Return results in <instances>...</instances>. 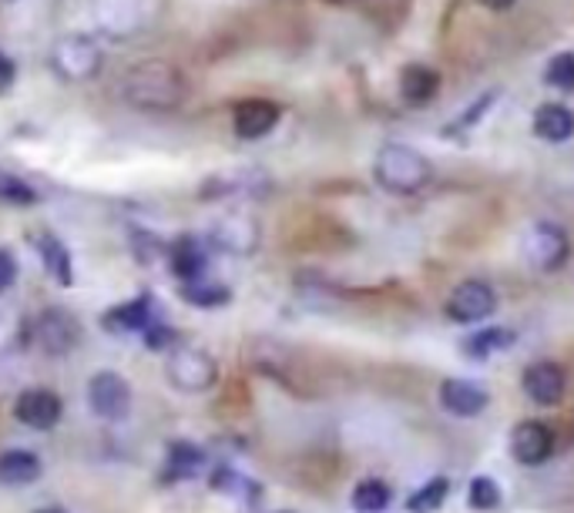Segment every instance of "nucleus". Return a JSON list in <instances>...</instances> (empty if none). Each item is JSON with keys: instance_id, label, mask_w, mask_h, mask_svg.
<instances>
[{"instance_id": "24", "label": "nucleus", "mask_w": 574, "mask_h": 513, "mask_svg": "<svg viewBox=\"0 0 574 513\" xmlns=\"http://www.w3.org/2000/svg\"><path fill=\"white\" fill-rule=\"evenodd\" d=\"M447 493H450V483L444 477H434V480H427L414 496L406 500V510L410 513H434V510L444 506Z\"/></svg>"}, {"instance_id": "16", "label": "nucleus", "mask_w": 574, "mask_h": 513, "mask_svg": "<svg viewBox=\"0 0 574 513\" xmlns=\"http://www.w3.org/2000/svg\"><path fill=\"white\" fill-rule=\"evenodd\" d=\"M151 296H138L128 299L121 306H115L111 312L102 316V325L115 335H131V332H145L151 325Z\"/></svg>"}, {"instance_id": "19", "label": "nucleus", "mask_w": 574, "mask_h": 513, "mask_svg": "<svg viewBox=\"0 0 574 513\" xmlns=\"http://www.w3.org/2000/svg\"><path fill=\"white\" fill-rule=\"evenodd\" d=\"M534 135L551 145L567 141L574 135V111L564 105H541L534 115Z\"/></svg>"}, {"instance_id": "17", "label": "nucleus", "mask_w": 574, "mask_h": 513, "mask_svg": "<svg viewBox=\"0 0 574 513\" xmlns=\"http://www.w3.org/2000/svg\"><path fill=\"white\" fill-rule=\"evenodd\" d=\"M440 88V77L427 64H406L400 71V95L406 105H427Z\"/></svg>"}, {"instance_id": "4", "label": "nucleus", "mask_w": 574, "mask_h": 513, "mask_svg": "<svg viewBox=\"0 0 574 513\" xmlns=\"http://www.w3.org/2000/svg\"><path fill=\"white\" fill-rule=\"evenodd\" d=\"M102 47L98 41L85 38V34H67L54 44L51 51V64L64 81H92L102 71Z\"/></svg>"}, {"instance_id": "1", "label": "nucleus", "mask_w": 574, "mask_h": 513, "mask_svg": "<svg viewBox=\"0 0 574 513\" xmlns=\"http://www.w3.org/2000/svg\"><path fill=\"white\" fill-rule=\"evenodd\" d=\"M434 175V168L431 161L414 151V148H406V145H383L376 151V161H373V179L383 192H393V195H417L421 189H427Z\"/></svg>"}, {"instance_id": "5", "label": "nucleus", "mask_w": 574, "mask_h": 513, "mask_svg": "<svg viewBox=\"0 0 574 513\" xmlns=\"http://www.w3.org/2000/svg\"><path fill=\"white\" fill-rule=\"evenodd\" d=\"M521 248H524V259L538 272H557L571 255V242H567V235L557 222H534L528 228Z\"/></svg>"}, {"instance_id": "9", "label": "nucleus", "mask_w": 574, "mask_h": 513, "mask_svg": "<svg viewBox=\"0 0 574 513\" xmlns=\"http://www.w3.org/2000/svg\"><path fill=\"white\" fill-rule=\"evenodd\" d=\"M34 342H38V350L47 353V356H67L74 350V342H77V322L67 312L51 309V312L38 316Z\"/></svg>"}, {"instance_id": "32", "label": "nucleus", "mask_w": 574, "mask_h": 513, "mask_svg": "<svg viewBox=\"0 0 574 513\" xmlns=\"http://www.w3.org/2000/svg\"><path fill=\"white\" fill-rule=\"evenodd\" d=\"M14 84V61L8 54H0V92H8Z\"/></svg>"}, {"instance_id": "8", "label": "nucleus", "mask_w": 574, "mask_h": 513, "mask_svg": "<svg viewBox=\"0 0 574 513\" xmlns=\"http://www.w3.org/2000/svg\"><path fill=\"white\" fill-rule=\"evenodd\" d=\"M554 453V437L544 423L538 419H524L514 426V434H511V457L521 463V467H541L548 463Z\"/></svg>"}, {"instance_id": "33", "label": "nucleus", "mask_w": 574, "mask_h": 513, "mask_svg": "<svg viewBox=\"0 0 574 513\" xmlns=\"http://www.w3.org/2000/svg\"><path fill=\"white\" fill-rule=\"evenodd\" d=\"M480 4L490 8V11H508V8L514 4V0H480Z\"/></svg>"}, {"instance_id": "7", "label": "nucleus", "mask_w": 574, "mask_h": 513, "mask_svg": "<svg viewBox=\"0 0 574 513\" xmlns=\"http://www.w3.org/2000/svg\"><path fill=\"white\" fill-rule=\"evenodd\" d=\"M495 306H498V292L490 289L487 282H480V279H467V282H460L450 296H447V316L454 319V322H460V325H470V322H480V319H487L490 312H495Z\"/></svg>"}, {"instance_id": "6", "label": "nucleus", "mask_w": 574, "mask_h": 513, "mask_svg": "<svg viewBox=\"0 0 574 513\" xmlns=\"http://www.w3.org/2000/svg\"><path fill=\"white\" fill-rule=\"evenodd\" d=\"M88 403H92L95 416H102V419H125L131 409V386L121 373L102 370L88 383Z\"/></svg>"}, {"instance_id": "29", "label": "nucleus", "mask_w": 574, "mask_h": 513, "mask_svg": "<svg viewBox=\"0 0 574 513\" xmlns=\"http://www.w3.org/2000/svg\"><path fill=\"white\" fill-rule=\"evenodd\" d=\"M467 503L474 510H495V506H501V487L490 477H477L467 490Z\"/></svg>"}, {"instance_id": "18", "label": "nucleus", "mask_w": 574, "mask_h": 513, "mask_svg": "<svg viewBox=\"0 0 574 513\" xmlns=\"http://www.w3.org/2000/svg\"><path fill=\"white\" fill-rule=\"evenodd\" d=\"M44 473L41 457L31 450H8L0 453V483L4 487H28Z\"/></svg>"}, {"instance_id": "14", "label": "nucleus", "mask_w": 574, "mask_h": 513, "mask_svg": "<svg viewBox=\"0 0 574 513\" xmlns=\"http://www.w3.org/2000/svg\"><path fill=\"white\" fill-rule=\"evenodd\" d=\"M440 403H444L447 413L467 419V416H480V413L487 409L490 396H487V389H483L480 383H474V380H457V376H454V380H444V386H440Z\"/></svg>"}, {"instance_id": "13", "label": "nucleus", "mask_w": 574, "mask_h": 513, "mask_svg": "<svg viewBox=\"0 0 574 513\" xmlns=\"http://www.w3.org/2000/svg\"><path fill=\"white\" fill-rule=\"evenodd\" d=\"M279 105L276 101H263V98H253V101H242L235 108V118H232V128L242 141H259L266 138L276 125H279Z\"/></svg>"}, {"instance_id": "2", "label": "nucleus", "mask_w": 574, "mask_h": 513, "mask_svg": "<svg viewBox=\"0 0 574 513\" xmlns=\"http://www.w3.org/2000/svg\"><path fill=\"white\" fill-rule=\"evenodd\" d=\"M185 81L176 67L148 61L125 77V98L141 111H169L182 101Z\"/></svg>"}, {"instance_id": "11", "label": "nucleus", "mask_w": 574, "mask_h": 513, "mask_svg": "<svg viewBox=\"0 0 574 513\" xmlns=\"http://www.w3.org/2000/svg\"><path fill=\"white\" fill-rule=\"evenodd\" d=\"M209 242L228 255H253L259 245V225L249 215H225L212 225Z\"/></svg>"}, {"instance_id": "22", "label": "nucleus", "mask_w": 574, "mask_h": 513, "mask_svg": "<svg viewBox=\"0 0 574 513\" xmlns=\"http://www.w3.org/2000/svg\"><path fill=\"white\" fill-rule=\"evenodd\" d=\"M511 342H514V332L504 329V325H498V329H480L470 339H464V353L474 356V360H487V356L508 350Z\"/></svg>"}, {"instance_id": "25", "label": "nucleus", "mask_w": 574, "mask_h": 513, "mask_svg": "<svg viewBox=\"0 0 574 513\" xmlns=\"http://www.w3.org/2000/svg\"><path fill=\"white\" fill-rule=\"evenodd\" d=\"M390 496L393 493H390V487L383 480H363L353 490V506L360 513H383L390 506Z\"/></svg>"}, {"instance_id": "26", "label": "nucleus", "mask_w": 574, "mask_h": 513, "mask_svg": "<svg viewBox=\"0 0 574 513\" xmlns=\"http://www.w3.org/2000/svg\"><path fill=\"white\" fill-rule=\"evenodd\" d=\"M0 202H8V205H38V192L18 179L14 171H0Z\"/></svg>"}, {"instance_id": "27", "label": "nucleus", "mask_w": 574, "mask_h": 513, "mask_svg": "<svg viewBox=\"0 0 574 513\" xmlns=\"http://www.w3.org/2000/svg\"><path fill=\"white\" fill-rule=\"evenodd\" d=\"M544 81L557 92H574V54H554L544 67Z\"/></svg>"}, {"instance_id": "28", "label": "nucleus", "mask_w": 574, "mask_h": 513, "mask_svg": "<svg viewBox=\"0 0 574 513\" xmlns=\"http://www.w3.org/2000/svg\"><path fill=\"white\" fill-rule=\"evenodd\" d=\"M212 487L215 490H222V493H228V496H235V500H256L259 496V487L253 483V480H245L242 473H235V470H219L215 477H212Z\"/></svg>"}, {"instance_id": "31", "label": "nucleus", "mask_w": 574, "mask_h": 513, "mask_svg": "<svg viewBox=\"0 0 574 513\" xmlns=\"http://www.w3.org/2000/svg\"><path fill=\"white\" fill-rule=\"evenodd\" d=\"M18 282V259L11 248H0V292H8Z\"/></svg>"}, {"instance_id": "34", "label": "nucleus", "mask_w": 574, "mask_h": 513, "mask_svg": "<svg viewBox=\"0 0 574 513\" xmlns=\"http://www.w3.org/2000/svg\"><path fill=\"white\" fill-rule=\"evenodd\" d=\"M34 513H67V510H61V506H41V510H34Z\"/></svg>"}, {"instance_id": "10", "label": "nucleus", "mask_w": 574, "mask_h": 513, "mask_svg": "<svg viewBox=\"0 0 574 513\" xmlns=\"http://www.w3.org/2000/svg\"><path fill=\"white\" fill-rule=\"evenodd\" d=\"M61 413H64V403L51 389H28L14 403V416L28 430H54L61 423Z\"/></svg>"}, {"instance_id": "23", "label": "nucleus", "mask_w": 574, "mask_h": 513, "mask_svg": "<svg viewBox=\"0 0 574 513\" xmlns=\"http://www.w3.org/2000/svg\"><path fill=\"white\" fill-rule=\"evenodd\" d=\"M182 296H185L192 306H199V309H219V306H225V302L232 299V292H228L222 282H209V279H192V282H185V286H182Z\"/></svg>"}, {"instance_id": "12", "label": "nucleus", "mask_w": 574, "mask_h": 513, "mask_svg": "<svg viewBox=\"0 0 574 513\" xmlns=\"http://www.w3.org/2000/svg\"><path fill=\"white\" fill-rule=\"evenodd\" d=\"M521 386H524V393L538 406H557L564 399V393H567V376H564V370L557 363L541 360V363H534V366L524 370Z\"/></svg>"}, {"instance_id": "3", "label": "nucleus", "mask_w": 574, "mask_h": 513, "mask_svg": "<svg viewBox=\"0 0 574 513\" xmlns=\"http://www.w3.org/2000/svg\"><path fill=\"white\" fill-rule=\"evenodd\" d=\"M169 383L182 393H205L219 383L215 360L199 346H176L166 360Z\"/></svg>"}, {"instance_id": "15", "label": "nucleus", "mask_w": 574, "mask_h": 513, "mask_svg": "<svg viewBox=\"0 0 574 513\" xmlns=\"http://www.w3.org/2000/svg\"><path fill=\"white\" fill-rule=\"evenodd\" d=\"M205 263H209V252L195 235H179L169 248V266L182 282L202 279L205 276Z\"/></svg>"}, {"instance_id": "35", "label": "nucleus", "mask_w": 574, "mask_h": 513, "mask_svg": "<svg viewBox=\"0 0 574 513\" xmlns=\"http://www.w3.org/2000/svg\"><path fill=\"white\" fill-rule=\"evenodd\" d=\"M279 513H289V510H279Z\"/></svg>"}, {"instance_id": "20", "label": "nucleus", "mask_w": 574, "mask_h": 513, "mask_svg": "<svg viewBox=\"0 0 574 513\" xmlns=\"http://www.w3.org/2000/svg\"><path fill=\"white\" fill-rule=\"evenodd\" d=\"M202 467H205L202 447H195V443H189V440H176V443L169 447L166 480H169V483H176V480H192V477L202 473Z\"/></svg>"}, {"instance_id": "30", "label": "nucleus", "mask_w": 574, "mask_h": 513, "mask_svg": "<svg viewBox=\"0 0 574 513\" xmlns=\"http://www.w3.org/2000/svg\"><path fill=\"white\" fill-rule=\"evenodd\" d=\"M141 335H145V342H148V350H169L172 342L179 339V332H176L172 325H161V322H151Z\"/></svg>"}, {"instance_id": "21", "label": "nucleus", "mask_w": 574, "mask_h": 513, "mask_svg": "<svg viewBox=\"0 0 574 513\" xmlns=\"http://www.w3.org/2000/svg\"><path fill=\"white\" fill-rule=\"evenodd\" d=\"M38 252H41V263H44L47 276L57 279L61 286H71L74 272H71V252L64 248V242L54 238V235H41L38 238Z\"/></svg>"}]
</instances>
